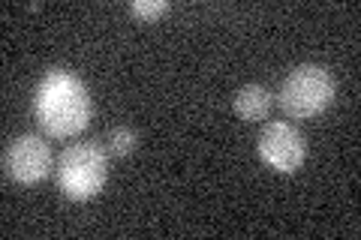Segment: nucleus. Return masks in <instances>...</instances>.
I'll return each instance as SVG.
<instances>
[{"label": "nucleus", "mask_w": 361, "mask_h": 240, "mask_svg": "<svg viewBox=\"0 0 361 240\" xmlns=\"http://www.w3.org/2000/svg\"><path fill=\"white\" fill-rule=\"evenodd\" d=\"M37 123L51 139H70L90 123V90L70 70H49L33 94Z\"/></svg>", "instance_id": "f257e3e1"}, {"label": "nucleus", "mask_w": 361, "mask_h": 240, "mask_svg": "<svg viewBox=\"0 0 361 240\" xmlns=\"http://www.w3.org/2000/svg\"><path fill=\"white\" fill-rule=\"evenodd\" d=\"M109 180V151L94 139L70 144L58 163V187L70 201H90Z\"/></svg>", "instance_id": "f03ea898"}, {"label": "nucleus", "mask_w": 361, "mask_h": 240, "mask_svg": "<svg viewBox=\"0 0 361 240\" xmlns=\"http://www.w3.org/2000/svg\"><path fill=\"white\" fill-rule=\"evenodd\" d=\"M337 84L334 75L319 63H301L295 66L280 84L274 102L283 108L292 120H310L322 114L334 102Z\"/></svg>", "instance_id": "7ed1b4c3"}, {"label": "nucleus", "mask_w": 361, "mask_h": 240, "mask_svg": "<svg viewBox=\"0 0 361 240\" xmlns=\"http://www.w3.org/2000/svg\"><path fill=\"white\" fill-rule=\"evenodd\" d=\"M51 165H54V153L45 139L33 132H25L18 139L6 141L4 147V175L16 184H25L33 187L45 180L51 175Z\"/></svg>", "instance_id": "20e7f679"}, {"label": "nucleus", "mask_w": 361, "mask_h": 240, "mask_svg": "<svg viewBox=\"0 0 361 240\" xmlns=\"http://www.w3.org/2000/svg\"><path fill=\"white\" fill-rule=\"evenodd\" d=\"M256 151L265 165L280 175H292L307 159V139L286 120H268L256 139Z\"/></svg>", "instance_id": "39448f33"}, {"label": "nucleus", "mask_w": 361, "mask_h": 240, "mask_svg": "<svg viewBox=\"0 0 361 240\" xmlns=\"http://www.w3.org/2000/svg\"><path fill=\"white\" fill-rule=\"evenodd\" d=\"M232 108L247 123L265 120L271 108H274V94H271L265 84H244V87H238V94H235Z\"/></svg>", "instance_id": "423d86ee"}, {"label": "nucleus", "mask_w": 361, "mask_h": 240, "mask_svg": "<svg viewBox=\"0 0 361 240\" xmlns=\"http://www.w3.org/2000/svg\"><path fill=\"white\" fill-rule=\"evenodd\" d=\"M135 147H139V132L135 130L118 127L109 132V141H106L109 156H130V153H135Z\"/></svg>", "instance_id": "0eeeda50"}, {"label": "nucleus", "mask_w": 361, "mask_h": 240, "mask_svg": "<svg viewBox=\"0 0 361 240\" xmlns=\"http://www.w3.org/2000/svg\"><path fill=\"white\" fill-rule=\"evenodd\" d=\"M166 13H169V0H133L130 4V15L142 18V21L163 18Z\"/></svg>", "instance_id": "6e6552de"}]
</instances>
